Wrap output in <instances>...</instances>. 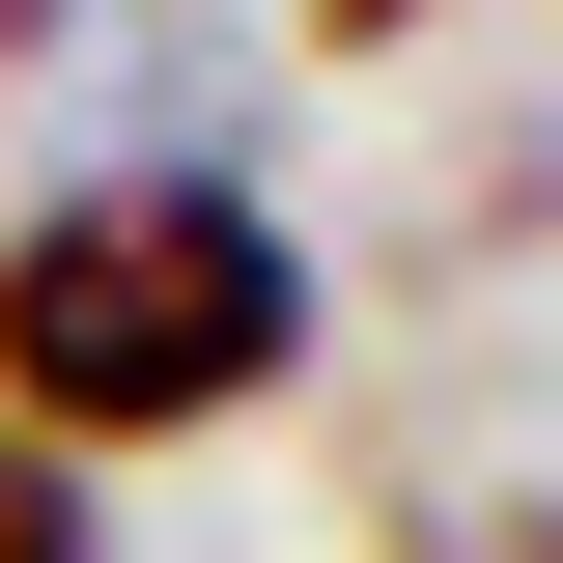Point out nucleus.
<instances>
[{
  "label": "nucleus",
  "mask_w": 563,
  "mask_h": 563,
  "mask_svg": "<svg viewBox=\"0 0 563 563\" xmlns=\"http://www.w3.org/2000/svg\"><path fill=\"white\" fill-rule=\"evenodd\" d=\"M310 366V254L225 169H113V198L0 225V422L29 451H169V422Z\"/></svg>",
  "instance_id": "nucleus-1"
},
{
  "label": "nucleus",
  "mask_w": 563,
  "mask_h": 563,
  "mask_svg": "<svg viewBox=\"0 0 563 563\" xmlns=\"http://www.w3.org/2000/svg\"><path fill=\"white\" fill-rule=\"evenodd\" d=\"M0 563H85V479L29 451V422H0Z\"/></svg>",
  "instance_id": "nucleus-2"
},
{
  "label": "nucleus",
  "mask_w": 563,
  "mask_h": 563,
  "mask_svg": "<svg viewBox=\"0 0 563 563\" xmlns=\"http://www.w3.org/2000/svg\"><path fill=\"white\" fill-rule=\"evenodd\" d=\"M310 29H339V57H395V29H422V0H310Z\"/></svg>",
  "instance_id": "nucleus-3"
},
{
  "label": "nucleus",
  "mask_w": 563,
  "mask_h": 563,
  "mask_svg": "<svg viewBox=\"0 0 563 563\" xmlns=\"http://www.w3.org/2000/svg\"><path fill=\"white\" fill-rule=\"evenodd\" d=\"M29 29H57V0H0V57H29Z\"/></svg>",
  "instance_id": "nucleus-4"
}]
</instances>
